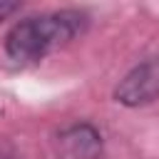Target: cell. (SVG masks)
<instances>
[{"label": "cell", "mask_w": 159, "mask_h": 159, "mask_svg": "<svg viewBox=\"0 0 159 159\" xmlns=\"http://www.w3.org/2000/svg\"><path fill=\"white\" fill-rule=\"evenodd\" d=\"M89 25L87 12L67 7L42 15H30L15 22L5 35V55L15 65H35L52 50L65 47Z\"/></svg>", "instance_id": "cell-1"}, {"label": "cell", "mask_w": 159, "mask_h": 159, "mask_svg": "<svg viewBox=\"0 0 159 159\" xmlns=\"http://www.w3.org/2000/svg\"><path fill=\"white\" fill-rule=\"evenodd\" d=\"M114 102L122 107H144L159 99V55L134 65L114 87Z\"/></svg>", "instance_id": "cell-2"}, {"label": "cell", "mask_w": 159, "mask_h": 159, "mask_svg": "<svg viewBox=\"0 0 159 159\" xmlns=\"http://www.w3.org/2000/svg\"><path fill=\"white\" fill-rule=\"evenodd\" d=\"M55 147L60 159H99L104 139L92 122H75L57 132Z\"/></svg>", "instance_id": "cell-3"}, {"label": "cell", "mask_w": 159, "mask_h": 159, "mask_svg": "<svg viewBox=\"0 0 159 159\" xmlns=\"http://www.w3.org/2000/svg\"><path fill=\"white\" fill-rule=\"evenodd\" d=\"M20 10V2H5V0H0V22L2 20H7L12 12H17Z\"/></svg>", "instance_id": "cell-4"}, {"label": "cell", "mask_w": 159, "mask_h": 159, "mask_svg": "<svg viewBox=\"0 0 159 159\" xmlns=\"http://www.w3.org/2000/svg\"><path fill=\"white\" fill-rule=\"evenodd\" d=\"M0 159H12V157L10 154H0Z\"/></svg>", "instance_id": "cell-5"}]
</instances>
